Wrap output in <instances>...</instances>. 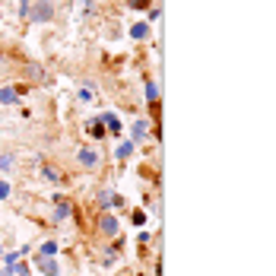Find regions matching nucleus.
Returning <instances> with one entry per match:
<instances>
[{
    "label": "nucleus",
    "instance_id": "7",
    "mask_svg": "<svg viewBox=\"0 0 276 276\" xmlns=\"http://www.w3.org/2000/svg\"><path fill=\"white\" fill-rule=\"evenodd\" d=\"M76 159H80V165H86V169H99V152H95L92 146H83L76 152Z\"/></svg>",
    "mask_w": 276,
    "mask_h": 276
},
{
    "label": "nucleus",
    "instance_id": "9",
    "mask_svg": "<svg viewBox=\"0 0 276 276\" xmlns=\"http://www.w3.org/2000/svg\"><path fill=\"white\" fill-rule=\"evenodd\" d=\"M149 22H134V26H130V38H137V42H146L149 38Z\"/></svg>",
    "mask_w": 276,
    "mask_h": 276
},
{
    "label": "nucleus",
    "instance_id": "13",
    "mask_svg": "<svg viewBox=\"0 0 276 276\" xmlns=\"http://www.w3.org/2000/svg\"><path fill=\"white\" fill-rule=\"evenodd\" d=\"M137 149V143H130V140H124V143H117V149H114V159H127L130 152Z\"/></svg>",
    "mask_w": 276,
    "mask_h": 276
},
{
    "label": "nucleus",
    "instance_id": "6",
    "mask_svg": "<svg viewBox=\"0 0 276 276\" xmlns=\"http://www.w3.org/2000/svg\"><path fill=\"white\" fill-rule=\"evenodd\" d=\"M99 121H102V127H105V134H121V127H124L121 117H117V111H105Z\"/></svg>",
    "mask_w": 276,
    "mask_h": 276
},
{
    "label": "nucleus",
    "instance_id": "21",
    "mask_svg": "<svg viewBox=\"0 0 276 276\" xmlns=\"http://www.w3.org/2000/svg\"><path fill=\"white\" fill-rule=\"evenodd\" d=\"M29 10H32V0H19V16H22V19L29 16Z\"/></svg>",
    "mask_w": 276,
    "mask_h": 276
},
{
    "label": "nucleus",
    "instance_id": "2",
    "mask_svg": "<svg viewBox=\"0 0 276 276\" xmlns=\"http://www.w3.org/2000/svg\"><path fill=\"white\" fill-rule=\"evenodd\" d=\"M51 200H54V222L70 219V213H73V203H70V197L57 194V197H51Z\"/></svg>",
    "mask_w": 276,
    "mask_h": 276
},
{
    "label": "nucleus",
    "instance_id": "15",
    "mask_svg": "<svg viewBox=\"0 0 276 276\" xmlns=\"http://www.w3.org/2000/svg\"><path fill=\"white\" fill-rule=\"evenodd\" d=\"M26 251H29V248H19V251H10V254H4V267H16Z\"/></svg>",
    "mask_w": 276,
    "mask_h": 276
},
{
    "label": "nucleus",
    "instance_id": "22",
    "mask_svg": "<svg viewBox=\"0 0 276 276\" xmlns=\"http://www.w3.org/2000/svg\"><path fill=\"white\" fill-rule=\"evenodd\" d=\"M127 7H130V10H146L149 0H127Z\"/></svg>",
    "mask_w": 276,
    "mask_h": 276
},
{
    "label": "nucleus",
    "instance_id": "12",
    "mask_svg": "<svg viewBox=\"0 0 276 276\" xmlns=\"http://www.w3.org/2000/svg\"><path fill=\"white\" fill-rule=\"evenodd\" d=\"M16 86H4V89H0V105H16L19 99H16Z\"/></svg>",
    "mask_w": 276,
    "mask_h": 276
},
{
    "label": "nucleus",
    "instance_id": "25",
    "mask_svg": "<svg viewBox=\"0 0 276 276\" xmlns=\"http://www.w3.org/2000/svg\"><path fill=\"white\" fill-rule=\"evenodd\" d=\"M0 276H13V267H4V270H0Z\"/></svg>",
    "mask_w": 276,
    "mask_h": 276
},
{
    "label": "nucleus",
    "instance_id": "26",
    "mask_svg": "<svg viewBox=\"0 0 276 276\" xmlns=\"http://www.w3.org/2000/svg\"><path fill=\"white\" fill-rule=\"evenodd\" d=\"M0 254H4V245H0Z\"/></svg>",
    "mask_w": 276,
    "mask_h": 276
},
{
    "label": "nucleus",
    "instance_id": "24",
    "mask_svg": "<svg viewBox=\"0 0 276 276\" xmlns=\"http://www.w3.org/2000/svg\"><path fill=\"white\" fill-rule=\"evenodd\" d=\"M83 10H86V13H95V4L92 0H83Z\"/></svg>",
    "mask_w": 276,
    "mask_h": 276
},
{
    "label": "nucleus",
    "instance_id": "16",
    "mask_svg": "<svg viewBox=\"0 0 276 276\" xmlns=\"http://www.w3.org/2000/svg\"><path fill=\"white\" fill-rule=\"evenodd\" d=\"M146 102L149 105H159V86L152 80H146Z\"/></svg>",
    "mask_w": 276,
    "mask_h": 276
},
{
    "label": "nucleus",
    "instance_id": "23",
    "mask_svg": "<svg viewBox=\"0 0 276 276\" xmlns=\"http://www.w3.org/2000/svg\"><path fill=\"white\" fill-rule=\"evenodd\" d=\"M7 197H10V184L0 181V200H7Z\"/></svg>",
    "mask_w": 276,
    "mask_h": 276
},
{
    "label": "nucleus",
    "instance_id": "5",
    "mask_svg": "<svg viewBox=\"0 0 276 276\" xmlns=\"http://www.w3.org/2000/svg\"><path fill=\"white\" fill-rule=\"evenodd\" d=\"M35 270H42L45 276H61V263H57L54 257H42V254H35Z\"/></svg>",
    "mask_w": 276,
    "mask_h": 276
},
{
    "label": "nucleus",
    "instance_id": "3",
    "mask_svg": "<svg viewBox=\"0 0 276 276\" xmlns=\"http://www.w3.org/2000/svg\"><path fill=\"white\" fill-rule=\"evenodd\" d=\"M99 232L108 235V238H117V232H121V222H117L111 213H102V216H99Z\"/></svg>",
    "mask_w": 276,
    "mask_h": 276
},
{
    "label": "nucleus",
    "instance_id": "14",
    "mask_svg": "<svg viewBox=\"0 0 276 276\" xmlns=\"http://www.w3.org/2000/svg\"><path fill=\"white\" fill-rule=\"evenodd\" d=\"M42 175H45V181H51V184H61V178H64L54 165H42Z\"/></svg>",
    "mask_w": 276,
    "mask_h": 276
},
{
    "label": "nucleus",
    "instance_id": "19",
    "mask_svg": "<svg viewBox=\"0 0 276 276\" xmlns=\"http://www.w3.org/2000/svg\"><path fill=\"white\" fill-rule=\"evenodd\" d=\"M13 155H10V152H4V155H0V172H10V169H13Z\"/></svg>",
    "mask_w": 276,
    "mask_h": 276
},
{
    "label": "nucleus",
    "instance_id": "1",
    "mask_svg": "<svg viewBox=\"0 0 276 276\" xmlns=\"http://www.w3.org/2000/svg\"><path fill=\"white\" fill-rule=\"evenodd\" d=\"M29 19L35 22V26L51 22V19H54V0H35V7L29 10Z\"/></svg>",
    "mask_w": 276,
    "mask_h": 276
},
{
    "label": "nucleus",
    "instance_id": "4",
    "mask_svg": "<svg viewBox=\"0 0 276 276\" xmlns=\"http://www.w3.org/2000/svg\"><path fill=\"white\" fill-rule=\"evenodd\" d=\"M95 200H99V210H105V213L111 210V207H121V203H124V200H121V194H114V190H108V187H102Z\"/></svg>",
    "mask_w": 276,
    "mask_h": 276
},
{
    "label": "nucleus",
    "instance_id": "18",
    "mask_svg": "<svg viewBox=\"0 0 276 276\" xmlns=\"http://www.w3.org/2000/svg\"><path fill=\"white\" fill-rule=\"evenodd\" d=\"M130 219H134L137 229H143V225H146V213H143V210H134V213H130Z\"/></svg>",
    "mask_w": 276,
    "mask_h": 276
},
{
    "label": "nucleus",
    "instance_id": "11",
    "mask_svg": "<svg viewBox=\"0 0 276 276\" xmlns=\"http://www.w3.org/2000/svg\"><path fill=\"white\" fill-rule=\"evenodd\" d=\"M38 254H42V257H57V254H61V245H57L54 238H48V242L38 248Z\"/></svg>",
    "mask_w": 276,
    "mask_h": 276
},
{
    "label": "nucleus",
    "instance_id": "8",
    "mask_svg": "<svg viewBox=\"0 0 276 276\" xmlns=\"http://www.w3.org/2000/svg\"><path fill=\"white\" fill-rule=\"evenodd\" d=\"M149 134V121H137L134 127H130V143H143Z\"/></svg>",
    "mask_w": 276,
    "mask_h": 276
},
{
    "label": "nucleus",
    "instance_id": "10",
    "mask_svg": "<svg viewBox=\"0 0 276 276\" xmlns=\"http://www.w3.org/2000/svg\"><path fill=\"white\" fill-rule=\"evenodd\" d=\"M86 134H89L92 140H102V137H105V127H102L99 117H89V121H86Z\"/></svg>",
    "mask_w": 276,
    "mask_h": 276
},
{
    "label": "nucleus",
    "instance_id": "17",
    "mask_svg": "<svg viewBox=\"0 0 276 276\" xmlns=\"http://www.w3.org/2000/svg\"><path fill=\"white\" fill-rule=\"evenodd\" d=\"M76 99H80L83 105H89V102H95V89H92V86H80V92H76Z\"/></svg>",
    "mask_w": 276,
    "mask_h": 276
},
{
    "label": "nucleus",
    "instance_id": "20",
    "mask_svg": "<svg viewBox=\"0 0 276 276\" xmlns=\"http://www.w3.org/2000/svg\"><path fill=\"white\" fill-rule=\"evenodd\" d=\"M13 276H32V267H29V263H16V267H13Z\"/></svg>",
    "mask_w": 276,
    "mask_h": 276
}]
</instances>
